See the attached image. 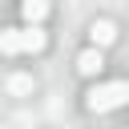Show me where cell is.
Segmentation results:
<instances>
[{
    "label": "cell",
    "instance_id": "277c9868",
    "mask_svg": "<svg viewBox=\"0 0 129 129\" xmlns=\"http://www.w3.org/2000/svg\"><path fill=\"white\" fill-rule=\"evenodd\" d=\"M89 36H93V48H105V44L117 40V28H113V20H97L89 28Z\"/></svg>",
    "mask_w": 129,
    "mask_h": 129
},
{
    "label": "cell",
    "instance_id": "5b68a950",
    "mask_svg": "<svg viewBox=\"0 0 129 129\" xmlns=\"http://www.w3.org/2000/svg\"><path fill=\"white\" fill-rule=\"evenodd\" d=\"M20 16H24L28 24H40V20L48 16V0H24V4H20Z\"/></svg>",
    "mask_w": 129,
    "mask_h": 129
},
{
    "label": "cell",
    "instance_id": "52a82bcc",
    "mask_svg": "<svg viewBox=\"0 0 129 129\" xmlns=\"http://www.w3.org/2000/svg\"><path fill=\"white\" fill-rule=\"evenodd\" d=\"M8 89H12V93H28V89H32V81H28V77H12V81H8Z\"/></svg>",
    "mask_w": 129,
    "mask_h": 129
},
{
    "label": "cell",
    "instance_id": "7a4b0ae2",
    "mask_svg": "<svg viewBox=\"0 0 129 129\" xmlns=\"http://www.w3.org/2000/svg\"><path fill=\"white\" fill-rule=\"evenodd\" d=\"M48 44V36L40 32V24H28V28H20V52H40Z\"/></svg>",
    "mask_w": 129,
    "mask_h": 129
},
{
    "label": "cell",
    "instance_id": "6da1fadb",
    "mask_svg": "<svg viewBox=\"0 0 129 129\" xmlns=\"http://www.w3.org/2000/svg\"><path fill=\"white\" fill-rule=\"evenodd\" d=\"M129 101V85L125 81H109V85H93L89 93H85V105L93 109V113H109V109H121Z\"/></svg>",
    "mask_w": 129,
    "mask_h": 129
},
{
    "label": "cell",
    "instance_id": "8992f818",
    "mask_svg": "<svg viewBox=\"0 0 129 129\" xmlns=\"http://www.w3.org/2000/svg\"><path fill=\"white\" fill-rule=\"evenodd\" d=\"M0 52L4 56H16L20 52V28H4L0 32Z\"/></svg>",
    "mask_w": 129,
    "mask_h": 129
},
{
    "label": "cell",
    "instance_id": "3957f363",
    "mask_svg": "<svg viewBox=\"0 0 129 129\" xmlns=\"http://www.w3.org/2000/svg\"><path fill=\"white\" fill-rule=\"evenodd\" d=\"M77 69H81L85 77H97V73L105 69V56H101V48H85V52L77 56Z\"/></svg>",
    "mask_w": 129,
    "mask_h": 129
}]
</instances>
